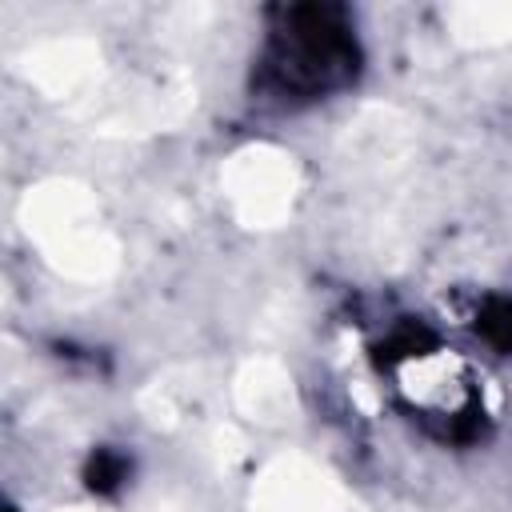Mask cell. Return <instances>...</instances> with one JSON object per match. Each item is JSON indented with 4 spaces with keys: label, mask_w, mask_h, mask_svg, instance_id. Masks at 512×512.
<instances>
[{
    "label": "cell",
    "mask_w": 512,
    "mask_h": 512,
    "mask_svg": "<svg viewBox=\"0 0 512 512\" xmlns=\"http://www.w3.org/2000/svg\"><path fill=\"white\" fill-rule=\"evenodd\" d=\"M404 352L408 356H400L392 364V376H396L400 396L412 404V412H424V420L460 424L476 408H484L476 376L452 348L420 344V348H404Z\"/></svg>",
    "instance_id": "cell-1"
},
{
    "label": "cell",
    "mask_w": 512,
    "mask_h": 512,
    "mask_svg": "<svg viewBox=\"0 0 512 512\" xmlns=\"http://www.w3.org/2000/svg\"><path fill=\"white\" fill-rule=\"evenodd\" d=\"M324 44H332V36H320V40L312 36V40H304L300 32H288V44H284V48H292V60H312V56H316V48H324ZM332 72H336V68L320 64V72L312 76V68H308V64H292V72H288V76H280V88L288 92V80H292V84H308V92H320V88L328 84L324 76H332Z\"/></svg>",
    "instance_id": "cell-2"
}]
</instances>
